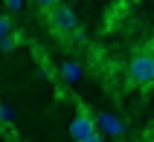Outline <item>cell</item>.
I'll return each mask as SVG.
<instances>
[{
    "instance_id": "cell-9",
    "label": "cell",
    "mask_w": 154,
    "mask_h": 142,
    "mask_svg": "<svg viewBox=\"0 0 154 142\" xmlns=\"http://www.w3.org/2000/svg\"><path fill=\"white\" fill-rule=\"evenodd\" d=\"M55 3H58V0H32V6H38L41 12H47V9H52Z\"/></svg>"
},
{
    "instance_id": "cell-1",
    "label": "cell",
    "mask_w": 154,
    "mask_h": 142,
    "mask_svg": "<svg viewBox=\"0 0 154 142\" xmlns=\"http://www.w3.org/2000/svg\"><path fill=\"white\" fill-rule=\"evenodd\" d=\"M128 81L134 87H151L154 84V50L137 52L128 64Z\"/></svg>"
},
{
    "instance_id": "cell-8",
    "label": "cell",
    "mask_w": 154,
    "mask_h": 142,
    "mask_svg": "<svg viewBox=\"0 0 154 142\" xmlns=\"http://www.w3.org/2000/svg\"><path fill=\"white\" fill-rule=\"evenodd\" d=\"M9 32H12V17H9V15H0V38L9 35Z\"/></svg>"
},
{
    "instance_id": "cell-10",
    "label": "cell",
    "mask_w": 154,
    "mask_h": 142,
    "mask_svg": "<svg viewBox=\"0 0 154 142\" xmlns=\"http://www.w3.org/2000/svg\"><path fill=\"white\" fill-rule=\"evenodd\" d=\"M23 3H26V0H3V6H6L9 12H17V9L23 6Z\"/></svg>"
},
{
    "instance_id": "cell-5",
    "label": "cell",
    "mask_w": 154,
    "mask_h": 142,
    "mask_svg": "<svg viewBox=\"0 0 154 142\" xmlns=\"http://www.w3.org/2000/svg\"><path fill=\"white\" fill-rule=\"evenodd\" d=\"M82 75H85L82 61H73V58L61 61V67H58V78H61L64 84H79V81H82Z\"/></svg>"
},
{
    "instance_id": "cell-4",
    "label": "cell",
    "mask_w": 154,
    "mask_h": 142,
    "mask_svg": "<svg viewBox=\"0 0 154 142\" xmlns=\"http://www.w3.org/2000/svg\"><path fill=\"white\" fill-rule=\"evenodd\" d=\"M96 131V122H93V113L90 110H79L76 116L70 119V125H67V134H70V139L76 142V139H85L87 134H93Z\"/></svg>"
},
{
    "instance_id": "cell-6",
    "label": "cell",
    "mask_w": 154,
    "mask_h": 142,
    "mask_svg": "<svg viewBox=\"0 0 154 142\" xmlns=\"http://www.w3.org/2000/svg\"><path fill=\"white\" fill-rule=\"evenodd\" d=\"M17 44H20V35H17V32L3 35V38H0V52H15Z\"/></svg>"
},
{
    "instance_id": "cell-2",
    "label": "cell",
    "mask_w": 154,
    "mask_h": 142,
    "mask_svg": "<svg viewBox=\"0 0 154 142\" xmlns=\"http://www.w3.org/2000/svg\"><path fill=\"white\" fill-rule=\"evenodd\" d=\"M47 26H50L55 35H70L79 26V15L73 6H64V3H55L52 9H47Z\"/></svg>"
},
{
    "instance_id": "cell-11",
    "label": "cell",
    "mask_w": 154,
    "mask_h": 142,
    "mask_svg": "<svg viewBox=\"0 0 154 142\" xmlns=\"http://www.w3.org/2000/svg\"><path fill=\"white\" fill-rule=\"evenodd\" d=\"M76 142H105V136L99 134V131H93V134H87L85 139H76Z\"/></svg>"
},
{
    "instance_id": "cell-3",
    "label": "cell",
    "mask_w": 154,
    "mask_h": 142,
    "mask_svg": "<svg viewBox=\"0 0 154 142\" xmlns=\"http://www.w3.org/2000/svg\"><path fill=\"white\" fill-rule=\"evenodd\" d=\"M93 122H96V131L102 136H125V122H122L119 116H113V113H108V110H96L93 113Z\"/></svg>"
},
{
    "instance_id": "cell-7",
    "label": "cell",
    "mask_w": 154,
    "mask_h": 142,
    "mask_svg": "<svg viewBox=\"0 0 154 142\" xmlns=\"http://www.w3.org/2000/svg\"><path fill=\"white\" fill-rule=\"evenodd\" d=\"M0 122H3V125H12V122H15V107L6 104V101H0Z\"/></svg>"
}]
</instances>
